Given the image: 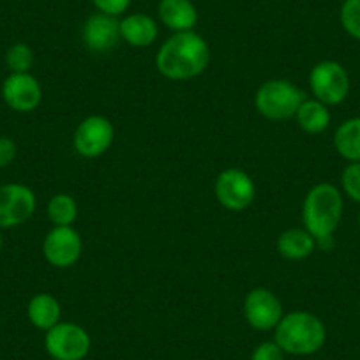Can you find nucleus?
<instances>
[{"label": "nucleus", "instance_id": "obj_7", "mask_svg": "<svg viewBox=\"0 0 360 360\" xmlns=\"http://www.w3.org/2000/svg\"><path fill=\"white\" fill-rule=\"evenodd\" d=\"M113 138H115V129L110 119L103 115H90L76 127L72 145L82 158L96 159L108 152Z\"/></svg>", "mask_w": 360, "mask_h": 360}, {"label": "nucleus", "instance_id": "obj_6", "mask_svg": "<svg viewBox=\"0 0 360 360\" xmlns=\"http://www.w3.org/2000/svg\"><path fill=\"white\" fill-rule=\"evenodd\" d=\"M90 346L89 332L72 321H58L44 338V348L53 360H83L89 355Z\"/></svg>", "mask_w": 360, "mask_h": 360}, {"label": "nucleus", "instance_id": "obj_14", "mask_svg": "<svg viewBox=\"0 0 360 360\" xmlns=\"http://www.w3.org/2000/svg\"><path fill=\"white\" fill-rule=\"evenodd\" d=\"M159 18L175 32H188L195 29L198 22V11L191 0H161Z\"/></svg>", "mask_w": 360, "mask_h": 360}, {"label": "nucleus", "instance_id": "obj_23", "mask_svg": "<svg viewBox=\"0 0 360 360\" xmlns=\"http://www.w3.org/2000/svg\"><path fill=\"white\" fill-rule=\"evenodd\" d=\"M342 191L353 202L360 203V162H349L341 173Z\"/></svg>", "mask_w": 360, "mask_h": 360}, {"label": "nucleus", "instance_id": "obj_25", "mask_svg": "<svg viewBox=\"0 0 360 360\" xmlns=\"http://www.w3.org/2000/svg\"><path fill=\"white\" fill-rule=\"evenodd\" d=\"M96 8L99 9V13H105L110 16H119L129 8L131 0H92Z\"/></svg>", "mask_w": 360, "mask_h": 360}, {"label": "nucleus", "instance_id": "obj_16", "mask_svg": "<svg viewBox=\"0 0 360 360\" xmlns=\"http://www.w3.org/2000/svg\"><path fill=\"white\" fill-rule=\"evenodd\" d=\"M316 249V238L306 228H290L278 238V251L283 258L299 262L311 256Z\"/></svg>", "mask_w": 360, "mask_h": 360}, {"label": "nucleus", "instance_id": "obj_1", "mask_svg": "<svg viewBox=\"0 0 360 360\" xmlns=\"http://www.w3.org/2000/svg\"><path fill=\"white\" fill-rule=\"evenodd\" d=\"M210 62V48L200 34L175 32L155 55L158 71L173 82H186L202 75Z\"/></svg>", "mask_w": 360, "mask_h": 360}, {"label": "nucleus", "instance_id": "obj_8", "mask_svg": "<svg viewBox=\"0 0 360 360\" xmlns=\"http://www.w3.org/2000/svg\"><path fill=\"white\" fill-rule=\"evenodd\" d=\"M214 193H216L217 202L224 209L231 212H242L255 200L256 188L252 179L244 169L228 168L217 175Z\"/></svg>", "mask_w": 360, "mask_h": 360}, {"label": "nucleus", "instance_id": "obj_28", "mask_svg": "<svg viewBox=\"0 0 360 360\" xmlns=\"http://www.w3.org/2000/svg\"><path fill=\"white\" fill-rule=\"evenodd\" d=\"M359 224H360V212H359Z\"/></svg>", "mask_w": 360, "mask_h": 360}, {"label": "nucleus", "instance_id": "obj_22", "mask_svg": "<svg viewBox=\"0 0 360 360\" xmlns=\"http://www.w3.org/2000/svg\"><path fill=\"white\" fill-rule=\"evenodd\" d=\"M341 25L353 39L360 41V0H345L342 2Z\"/></svg>", "mask_w": 360, "mask_h": 360}, {"label": "nucleus", "instance_id": "obj_24", "mask_svg": "<svg viewBox=\"0 0 360 360\" xmlns=\"http://www.w3.org/2000/svg\"><path fill=\"white\" fill-rule=\"evenodd\" d=\"M251 360H285V352L276 341H265L252 349Z\"/></svg>", "mask_w": 360, "mask_h": 360}, {"label": "nucleus", "instance_id": "obj_3", "mask_svg": "<svg viewBox=\"0 0 360 360\" xmlns=\"http://www.w3.org/2000/svg\"><path fill=\"white\" fill-rule=\"evenodd\" d=\"M274 330V341L290 355H313L320 352L327 341V328L323 321L307 311L285 314Z\"/></svg>", "mask_w": 360, "mask_h": 360}, {"label": "nucleus", "instance_id": "obj_11", "mask_svg": "<svg viewBox=\"0 0 360 360\" xmlns=\"http://www.w3.org/2000/svg\"><path fill=\"white\" fill-rule=\"evenodd\" d=\"M244 316L256 330H270L281 321L283 304L276 293L266 288H255L244 299Z\"/></svg>", "mask_w": 360, "mask_h": 360}, {"label": "nucleus", "instance_id": "obj_2", "mask_svg": "<svg viewBox=\"0 0 360 360\" xmlns=\"http://www.w3.org/2000/svg\"><path fill=\"white\" fill-rule=\"evenodd\" d=\"M342 209L345 203L341 191L328 182L314 186L304 200V226L316 238V245H320L323 251H328L334 245L332 235L341 223Z\"/></svg>", "mask_w": 360, "mask_h": 360}, {"label": "nucleus", "instance_id": "obj_21", "mask_svg": "<svg viewBox=\"0 0 360 360\" xmlns=\"http://www.w3.org/2000/svg\"><path fill=\"white\" fill-rule=\"evenodd\" d=\"M6 64L11 72H30L34 65V51L27 44H13L6 53Z\"/></svg>", "mask_w": 360, "mask_h": 360}, {"label": "nucleus", "instance_id": "obj_18", "mask_svg": "<svg viewBox=\"0 0 360 360\" xmlns=\"http://www.w3.org/2000/svg\"><path fill=\"white\" fill-rule=\"evenodd\" d=\"M334 147L346 161L360 162V117L345 120L335 129Z\"/></svg>", "mask_w": 360, "mask_h": 360}, {"label": "nucleus", "instance_id": "obj_9", "mask_svg": "<svg viewBox=\"0 0 360 360\" xmlns=\"http://www.w3.org/2000/svg\"><path fill=\"white\" fill-rule=\"evenodd\" d=\"M36 195L23 184L0 186V228H15L27 223L36 212Z\"/></svg>", "mask_w": 360, "mask_h": 360}, {"label": "nucleus", "instance_id": "obj_12", "mask_svg": "<svg viewBox=\"0 0 360 360\" xmlns=\"http://www.w3.org/2000/svg\"><path fill=\"white\" fill-rule=\"evenodd\" d=\"M2 98L15 112L29 113L41 105L43 89L30 72H11L2 85Z\"/></svg>", "mask_w": 360, "mask_h": 360}, {"label": "nucleus", "instance_id": "obj_17", "mask_svg": "<svg viewBox=\"0 0 360 360\" xmlns=\"http://www.w3.org/2000/svg\"><path fill=\"white\" fill-rule=\"evenodd\" d=\"M27 314H29V320L34 327L48 332L60 321L62 309L60 304H58V300L53 295H50V293H37L36 297L30 299Z\"/></svg>", "mask_w": 360, "mask_h": 360}, {"label": "nucleus", "instance_id": "obj_13", "mask_svg": "<svg viewBox=\"0 0 360 360\" xmlns=\"http://www.w3.org/2000/svg\"><path fill=\"white\" fill-rule=\"evenodd\" d=\"M83 43L94 53H108L119 44L120 22L115 16L98 13L92 15L83 25Z\"/></svg>", "mask_w": 360, "mask_h": 360}, {"label": "nucleus", "instance_id": "obj_15", "mask_svg": "<svg viewBox=\"0 0 360 360\" xmlns=\"http://www.w3.org/2000/svg\"><path fill=\"white\" fill-rule=\"evenodd\" d=\"M158 23L143 13L129 15L120 22V37L131 46L147 48L158 39Z\"/></svg>", "mask_w": 360, "mask_h": 360}, {"label": "nucleus", "instance_id": "obj_27", "mask_svg": "<svg viewBox=\"0 0 360 360\" xmlns=\"http://www.w3.org/2000/svg\"><path fill=\"white\" fill-rule=\"evenodd\" d=\"M2 245H4V238H2V233H0V251H2Z\"/></svg>", "mask_w": 360, "mask_h": 360}, {"label": "nucleus", "instance_id": "obj_20", "mask_svg": "<svg viewBox=\"0 0 360 360\" xmlns=\"http://www.w3.org/2000/svg\"><path fill=\"white\" fill-rule=\"evenodd\" d=\"M46 212L53 226H71L78 217V203L72 196L58 193L48 202Z\"/></svg>", "mask_w": 360, "mask_h": 360}, {"label": "nucleus", "instance_id": "obj_10", "mask_svg": "<svg viewBox=\"0 0 360 360\" xmlns=\"http://www.w3.org/2000/svg\"><path fill=\"white\" fill-rule=\"evenodd\" d=\"M83 242L72 226H53L43 242V255L57 269L72 266L82 258Z\"/></svg>", "mask_w": 360, "mask_h": 360}, {"label": "nucleus", "instance_id": "obj_19", "mask_svg": "<svg viewBox=\"0 0 360 360\" xmlns=\"http://www.w3.org/2000/svg\"><path fill=\"white\" fill-rule=\"evenodd\" d=\"M300 129L309 134H320L330 126V110L318 99H307L300 105L295 115Z\"/></svg>", "mask_w": 360, "mask_h": 360}, {"label": "nucleus", "instance_id": "obj_4", "mask_svg": "<svg viewBox=\"0 0 360 360\" xmlns=\"http://www.w3.org/2000/svg\"><path fill=\"white\" fill-rule=\"evenodd\" d=\"M304 101V90L288 79H269L259 85L255 96L256 110L269 120L293 119Z\"/></svg>", "mask_w": 360, "mask_h": 360}, {"label": "nucleus", "instance_id": "obj_26", "mask_svg": "<svg viewBox=\"0 0 360 360\" xmlns=\"http://www.w3.org/2000/svg\"><path fill=\"white\" fill-rule=\"evenodd\" d=\"M18 154V147L15 141L8 136H0V168L11 165Z\"/></svg>", "mask_w": 360, "mask_h": 360}, {"label": "nucleus", "instance_id": "obj_5", "mask_svg": "<svg viewBox=\"0 0 360 360\" xmlns=\"http://www.w3.org/2000/svg\"><path fill=\"white\" fill-rule=\"evenodd\" d=\"M309 86L314 99L327 106H338L349 94V76L339 62H318L309 72Z\"/></svg>", "mask_w": 360, "mask_h": 360}]
</instances>
